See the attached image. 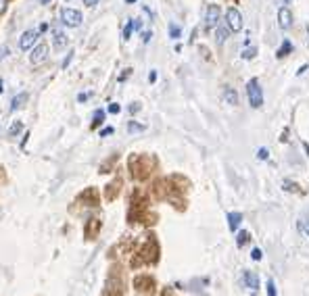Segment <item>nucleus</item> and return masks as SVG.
Segmentation results:
<instances>
[{
	"label": "nucleus",
	"instance_id": "1",
	"mask_svg": "<svg viewBox=\"0 0 309 296\" xmlns=\"http://www.w3.org/2000/svg\"><path fill=\"white\" fill-rule=\"evenodd\" d=\"M59 19H61V23H63V25H67V28H79L84 17H82V13H79V11H75V8L65 6V8H61Z\"/></svg>",
	"mask_w": 309,
	"mask_h": 296
},
{
	"label": "nucleus",
	"instance_id": "2",
	"mask_svg": "<svg viewBox=\"0 0 309 296\" xmlns=\"http://www.w3.org/2000/svg\"><path fill=\"white\" fill-rule=\"evenodd\" d=\"M246 94H249V102L253 109H259L263 104V92H261V86L257 80H251L246 84Z\"/></svg>",
	"mask_w": 309,
	"mask_h": 296
},
{
	"label": "nucleus",
	"instance_id": "3",
	"mask_svg": "<svg viewBox=\"0 0 309 296\" xmlns=\"http://www.w3.org/2000/svg\"><path fill=\"white\" fill-rule=\"evenodd\" d=\"M219 21H222V11H219V6L211 4L205 8V15H203V23H205L207 30H213L219 25Z\"/></svg>",
	"mask_w": 309,
	"mask_h": 296
},
{
	"label": "nucleus",
	"instance_id": "4",
	"mask_svg": "<svg viewBox=\"0 0 309 296\" xmlns=\"http://www.w3.org/2000/svg\"><path fill=\"white\" fill-rule=\"evenodd\" d=\"M226 23L232 31H240L242 30V15L236 8H228L226 11Z\"/></svg>",
	"mask_w": 309,
	"mask_h": 296
},
{
	"label": "nucleus",
	"instance_id": "5",
	"mask_svg": "<svg viewBox=\"0 0 309 296\" xmlns=\"http://www.w3.org/2000/svg\"><path fill=\"white\" fill-rule=\"evenodd\" d=\"M50 33H52V46H55L57 50H63L65 46H67V33L63 31V30H61L59 28V25H52V28H50Z\"/></svg>",
	"mask_w": 309,
	"mask_h": 296
},
{
	"label": "nucleus",
	"instance_id": "6",
	"mask_svg": "<svg viewBox=\"0 0 309 296\" xmlns=\"http://www.w3.org/2000/svg\"><path fill=\"white\" fill-rule=\"evenodd\" d=\"M36 42H38V31L28 30V31L21 33V38H19V48H21V50H32L34 46H36Z\"/></svg>",
	"mask_w": 309,
	"mask_h": 296
},
{
	"label": "nucleus",
	"instance_id": "7",
	"mask_svg": "<svg viewBox=\"0 0 309 296\" xmlns=\"http://www.w3.org/2000/svg\"><path fill=\"white\" fill-rule=\"evenodd\" d=\"M46 59H48V46H46V44H38V46L32 48L30 60H32L34 65H40V63H44Z\"/></svg>",
	"mask_w": 309,
	"mask_h": 296
},
{
	"label": "nucleus",
	"instance_id": "8",
	"mask_svg": "<svg viewBox=\"0 0 309 296\" xmlns=\"http://www.w3.org/2000/svg\"><path fill=\"white\" fill-rule=\"evenodd\" d=\"M278 25L282 30H288L290 25H293V15H290V11L286 6H282L278 11Z\"/></svg>",
	"mask_w": 309,
	"mask_h": 296
},
{
	"label": "nucleus",
	"instance_id": "9",
	"mask_svg": "<svg viewBox=\"0 0 309 296\" xmlns=\"http://www.w3.org/2000/svg\"><path fill=\"white\" fill-rule=\"evenodd\" d=\"M230 33H232V30H230V28H228V23H226V21H222V23H219V25H217L215 42H217V44H219V46H222V44H224V42H226L228 38H230Z\"/></svg>",
	"mask_w": 309,
	"mask_h": 296
},
{
	"label": "nucleus",
	"instance_id": "10",
	"mask_svg": "<svg viewBox=\"0 0 309 296\" xmlns=\"http://www.w3.org/2000/svg\"><path fill=\"white\" fill-rule=\"evenodd\" d=\"M242 282H244L246 288H251V290H257L259 288V277L255 275L253 271H249V269L242 271Z\"/></svg>",
	"mask_w": 309,
	"mask_h": 296
},
{
	"label": "nucleus",
	"instance_id": "11",
	"mask_svg": "<svg viewBox=\"0 0 309 296\" xmlns=\"http://www.w3.org/2000/svg\"><path fill=\"white\" fill-rule=\"evenodd\" d=\"M240 223H242V215L240 213H228V225H230L232 232H236Z\"/></svg>",
	"mask_w": 309,
	"mask_h": 296
},
{
	"label": "nucleus",
	"instance_id": "12",
	"mask_svg": "<svg viewBox=\"0 0 309 296\" xmlns=\"http://www.w3.org/2000/svg\"><path fill=\"white\" fill-rule=\"evenodd\" d=\"M25 100H28V92H19V94H17V96L13 98V102H11V111L21 109L23 104H25Z\"/></svg>",
	"mask_w": 309,
	"mask_h": 296
},
{
	"label": "nucleus",
	"instance_id": "13",
	"mask_svg": "<svg viewBox=\"0 0 309 296\" xmlns=\"http://www.w3.org/2000/svg\"><path fill=\"white\" fill-rule=\"evenodd\" d=\"M224 100H226L228 104H232V107H234V104H238V96H236V92H234L232 88H226V90H224Z\"/></svg>",
	"mask_w": 309,
	"mask_h": 296
},
{
	"label": "nucleus",
	"instance_id": "14",
	"mask_svg": "<svg viewBox=\"0 0 309 296\" xmlns=\"http://www.w3.org/2000/svg\"><path fill=\"white\" fill-rule=\"evenodd\" d=\"M144 125L142 123H136V121H130V123H128V132L130 134H142L144 132Z\"/></svg>",
	"mask_w": 309,
	"mask_h": 296
},
{
	"label": "nucleus",
	"instance_id": "15",
	"mask_svg": "<svg viewBox=\"0 0 309 296\" xmlns=\"http://www.w3.org/2000/svg\"><path fill=\"white\" fill-rule=\"evenodd\" d=\"M290 50H293V44H290V40H284V42H282V46H280V50H278V57L282 59V57L290 55Z\"/></svg>",
	"mask_w": 309,
	"mask_h": 296
},
{
	"label": "nucleus",
	"instance_id": "16",
	"mask_svg": "<svg viewBox=\"0 0 309 296\" xmlns=\"http://www.w3.org/2000/svg\"><path fill=\"white\" fill-rule=\"evenodd\" d=\"M182 36V28L178 23H170V38L172 40H178Z\"/></svg>",
	"mask_w": 309,
	"mask_h": 296
},
{
	"label": "nucleus",
	"instance_id": "17",
	"mask_svg": "<svg viewBox=\"0 0 309 296\" xmlns=\"http://www.w3.org/2000/svg\"><path fill=\"white\" fill-rule=\"evenodd\" d=\"M249 242V232H238V238H236V244L238 246H244Z\"/></svg>",
	"mask_w": 309,
	"mask_h": 296
},
{
	"label": "nucleus",
	"instance_id": "18",
	"mask_svg": "<svg viewBox=\"0 0 309 296\" xmlns=\"http://www.w3.org/2000/svg\"><path fill=\"white\" fill-rule=\"evenodd\" d=\"M103 121H104V111H103V109H99V111L94 113V121H92V127H96L99 123H103Z\"/></svg>",
	"mask_w": 309,
	"mask_h": 296
},
{
	"label": "nucleus",
	"instance_id": "19",
	"mask_svg": "<svg viewBox=\"0 0 309 296\" xmlns=\"http://www.w3.org/2000/svg\"><path fill=\"white\" fill-rule=\"evenodd\" d=\"M132 30H134V21H128V25L123 28V40H130L132 36Z\"/></svg>",
	"mask_w": 309,
	"mask_h": 296
},
{
	"label": "nucleus",
	"instance_id": "20",
	"mask_svg": "<svg viewBox=\"0 0 309 296\" xmlns=\"http://www.w3.org/2000/svg\"><path fill=\"white\" fill-rule=\"evenodd\" d=\"M266 288H268V296H278V292H276V284H274V280H268Z\"/></svg>",
	"mask_w": 309,
	"mask_h": 296
},
{
	"label": "nucleus",
	"instance_id": "21",
	"mask_svg": "<svg viewBox=\"0 0 309 296\" xmlns=\"http://www.w3.org/2000/svg\"><path fill=\"white\" fill-rule=\"evenodd\" d=\"M261 257H263L261 248H253V250H251V259H253V261H261Z\"/></svg>",
	"mask_w": 309,
	"mask_h": 296
},
{
	"label": "nucleus",
	"instance_id": "22",
	"mask_svg": "<svg viewBox=\"0 0 309 296\" xmlns=\"http://www.w3.org/2000/svg\"><path fill=\"white\" fill-rule=\"evenodd\" d=\"M255 55H257V50H255V48H246V50L242 52V59H246V60H249V59H253Z\"/></svg>",
	"mask_w": 309,
	"mask_h": 296
},
{
	"label": "nucleus",
	"instance_id": "23",
	"mask_svg": "<svg viewBox=\"0 0 309 296\" xmlns=\"http://www.w3.org/2000/svg\"><path fill=\"white\" fill-rule=\"evenodd\" d=\"M257 156H259V159L266 161L268 156H270V150H268V148H259V150H257Z\"/></svg>",
	"mask_w": 309,
	"mask_h": 296
},
{
	"label": "nucleus",
	"instance_id": "24",
	"mask_svg": "<svg viewBox=\"0 0 309 296\" xmlns=\"http://www.w3.org/2000/svg\"><path fill=\"white\" fill-rule=\"evenodd\" d=\"M299 230H301V232L305 234V236L309 238V223H307V221H301V223H299Z\"/></svg>",
	"mask_w": 309,
	"mask_h": 296
},
{
	"label": "nucleus",
	"instance_id": "25",
	"mask_svg": "<svg viewBox=\"0 0 309 296\" xmlns=\"http://www.w3.org/2000/svg\"><path fill=\"white\" fill-rule=\"evenodd\" d=\"M19 132H21V123H13L11 125V136H17Z\"/></svg>",
	"mask_w": 309,
	"mask_h": 296
},
{
	"label": "nucleus",
	"instance_id": "26",
	"mask_svg": "<svg viewBox=\"0 0 309 296\" xmlns=\"http://www.w3.org/2000/svg\"><path fill=\"white\" fill-rule=\"evenodd\" d=\"M71 59H73V52H69V55L65 57V60H63V69H67V67H69V63H71Z\"/></svg>",
	"mask_w": 309,
	"mask_h": 296
},
{
	"label": "nucleus",
	"instance_id": "27",
	"mask_svg": "<svg viewBox=\"0 0 309 296\" xmlns=\"http://www.w3.org/2000/svg\"><path fill=\"white\" fill-rule=\"evenodd\" d=\"M119 111H121L119 104H111V107H109V113H113V115H115V113H119Z\"/></svg>",
	"mask_w": 309,
	"mask_h": 296
},
{
	"label": "nucleus",
	"instance_id": "28",
	"mask_svg": "<svg viewBox=\"0 0 309 296\" xmlns=\"http://www.w3.org/2000/svg\"><path fill=\"white\" fill-rule=\"evenodd\" d=\"M99 2H101V0H84V4H86V6H96Z\"/></svg>",
	"mask_w": 309,
	"mask_h": 296
},
{
	"label": "nucleus",
	"instance_id": "29",
	"mask_svg": "<svg viewBox=\"0 0 309 296\" xmlns=\"http://www.w3.org/2000/svg\"><path fill=\"white\" fill-rule=\"evenodd\" d=\"M6 55H8V48H6V46H2V48H0V60H2Z\"/></svg>",
	"mask_w": 309,
	"mask_h": 296
},
{
	"label": "nucleus",
	"instance_id": "30",
	"mask_svg": "<svg viewBox=\"0 0 309 296\" xmlns=\"http://www.w3.org/2000/svg\"><path fill=\"white\" fill-rule=\"evenodd\" d=\"M151 38H153V33H151V31H144V33H142V42H148Z\"/></svg>",
	"mask_w": 309,
	"mask_h": 296
},
{
	"label": "nucleus",
	"instance_id": "31",
	"mask_svg": "<svg viewBox=\"0 0 309 296\" xmlns=\"http://www.w3.org/2000/svg\"><path fill=\"white\" fill-rule=\"evenodd\" d=\"M111 134H113V127H104L101 132V136H111Z\"/></svg>",
	"mask_w": 309,
	"mask_h": 296
},
{
	"label": "nucleus",
	"instance_id": "32",
	"mask_svg": "<svg viewBox=\"0 0 309 296\" xmlns=\"http://www.w3.org/2000/svg\"><path fill=\"white\" fill-rule=\"evenodd\" d=\"M88 96H90V94H79L77 100H79V102H86V100H88Z\"/></svg>",
	"mask_w": 309,
	"mask_h": 296
},
{
	"label": "nucleus",
	"instance_id": "33",
	"mask_svg": "<svg viewBox=\"0 0 309 296\" xmlns=\"http://www.w3.org/2000/svg\"><path fill=\"white\" fill-rule=\"evenodd\" d=\"M148 82H157V73H155V71L148 73Z\"/></svg>",
	"mask_w": 309,
	"mask_h": 296
},
{
	"label": "nucleus",
	"instance_id": "34",
	"mask_svg": "<svg viewBox=\"0 0 309 296\" xmlns=\"http://www.w3.org/2000/svg\"><path fill=\"white\" fill-rule=\"evenodd\" d=\"M4 8H6V0H0V13H4Z\"/></svg>",
	"mask_w": 309,
	"mask_h": 296
},
{
	"label": "nucleus",
	"instance_id": "35",
	"mask_svg": "<svg viewBox=\"0 0 309 296\" xmlns=\"http://www.w3.org/2000/svg\"><path fill=\"white\" fill-rule=\"evenodd\" d=\"M134 30H142V23H140V21H134Z\"/></svg>",
	"mask_w": 309,
	"mask_h": 296
},
{
	"label": "nucleus",
	"instance_id": "36",
	"mask_svg": "<svg viewBox=\"0 0 309 296\" xmlns=\"http://www.w3.org/2000/svg\"><path fill=\"white\" fill-rule=\"evenodd\" d=\"M307 69H309V67H307V65H303V67H301V69H299V71H297V73H299V75H301V73H305V71H307Z\"/></svg>",
	"mask_w": 309,
	"mask_h": 296
},
{
	"label": "nucleus",
	"instance_id": "37",
	"mask_svg": "<svg viewBox=\"0 0 309 296\" xmlns=\"http://www.w3.org/2000/svg\"><path fill=\"white\" fill-rule=\"evenodd\" d=\"M303 148H305V154H307V159H309V144H307V142H303Z\"/></svg>",
	"mask_w": 309,
	"mask_h": 296
},
{
	"label": "nucleus",
	"instance_id": "38",
	"mask_svg": "<svg viewBox=\"0 0 309 296\" xmlns=\"http://www.w3.org/2000/svg\"><path fill=\"white\" fill-rule=\"evenodd\" d=\"M276 2H278V4H282V6H284V4H288V2H290V0H276Z\"/></svg>",
	"mask_w": 309,
	"mask_h": 296
},
{
	"label": "nucleus",
	"instance_id": "39",
	"mask_svg": "<svg viewBox=\"0 0 309 296\" xmlns=\"http://www.w3.org/2000/svg\"><path fill=\"white\" fill-rule=\"evenodd\" d=\"M2 90H4V84H2V80H0V94H2Z\"/></svg>",
	"mask_w": 309,
	"mask_h": 296
},
{
	"label": "nucleus",
	"instance_id": "40",
	"mask_svg": "<svg viewBox=\"0 0 309 296\" xmlns=\"http://www.w3.org/2000/svg\"><path fill=\"white\" fill-rule=\"evenodd\" d=\"M38 2H40V4H48V2H50V0H38Z\"/></svg>",
	"mask_w": 309,
	"mask_h": 296
},
{
	"label": "nucleus",
	"instance_id": "41",
	"mask_svg": "<svg viewBox=\"0 0 309 296\" xmlns=\"http://www.w3.org/2000/svg\"><path fill=\"white\" fill-rule=\"evenodd\" d=\"M126 2H128V4H134V2H136V0H126Z\"/></svg>",
	"mask_w": 309,
	"mask_h": 296
},
{
	"label": "nucleus",
	"instance_id": "42",
	"mask_svg": "<svg viewBox=\"0 0 309 296\" xmlns=\"http://www.w3.org/2000/svg\"><path fill=\"white\" fill-rule=\"evenodd\" d=\"M253 296H255V294H253Z\"/></svg>",
	"mask_w": 309,
	"mask_h": 296
}]
</instances>
